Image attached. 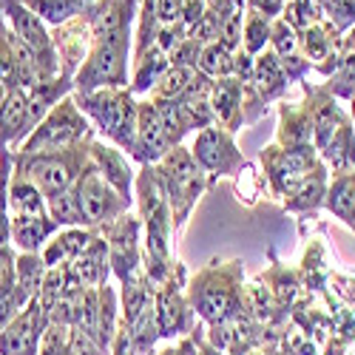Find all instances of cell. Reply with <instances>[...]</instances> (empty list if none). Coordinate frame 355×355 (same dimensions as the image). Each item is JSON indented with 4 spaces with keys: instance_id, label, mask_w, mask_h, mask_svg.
I'll return each instance as SVG.
<instances>
[{
    "instance_id": "obj_1",
    "label": "cell",
    "mask_w": 355,
    "mask_h": 355,
    "mask_svg": "<svg viewBox=\"0 0 355 355\" xmlns=\"http://www.w3.org/2000/svg\"><path fill=\"white\" fill-rule=\"evenodd\" d=\"M185 293L199 321L214 327L245 304V261L211 259L188 279Z\"/></svg>"
},
{
    "instance_id": "obj_2",
    "label": "cell",
    "mask_w": 355,
    "mask_h": 355,
    "mask_svg": "<svg viewBox=\"0 0 355 355\" xmlns=\"http://www.w3.org/2000/svg\"><path fill=\"white\" fill-rule=\"evenodd\" d=\"M74 100L80 111L92 120L100 139L116 145L128 157L134 154L139 100L131 94V88H100L92 94H74Z\"/></svg>"
},
{
    "instance_id": "obj_3",
    "label": "cell",
    "mask_w": 355,
    "mask_h": 355,
    "mask_svg": "<svg viewBox=\"0 0 355 355\" xmlns=\"http://www.w3.org/2000/svg\"><path fill=\"white\" fill-rule=\"evenodd\" d=\"M157 171H159V180H162V188H165V196L171 205L176 236H180L196 208V202L211 188V182H208V176H205V171L196 165L191 148H185V145H176L162 162H157Z\"/></svg>"
},
{
    "instance_id": "obj_4",
    "label": "cell",
    "mask_w": 355,
    "mask_h": 355,
    "mask_svg": "<svg viewBox=\"0 0 355 355\" xmlns=\"http://www.w3.org/2000/svg\"><path fill=\"white\" fill-rule=\"evenodd\" d=\"M94 139H85L74 148L54 151V154H37V157L12 154L15 157V173L28 182H35L46 199L57 196V193H63V191L77 185L83 171L88 168V162H92V142Z\"/></svg>"
},
{
    "instance_id": "obj_5",
    "label": "cell",
    "mask_w": 355,
    "mask_h": 355,
    "mask_svg": "<svg viewBox=\"0 0 355 355\" xmlns=\"http://www.w3.org/2000/svg\"><path fill=\"white\" fill-rule=\"evenodd\" d=\"M131 51L134 37H92V49L74 74V94H92L100 88H128Z\"/></svg>"
},
{
    "instance_id": "obj_6",
    "label": "cell",
    "mask_w": 355,
    "mask_h": 355,
    "mask_svg": "<svg viewBox=\"0 0 355 355\" xmlns=\"http://www.w3.org/2000/svg\"><path fill=\"white\" fill-rule=\"evenodd\" d=\"M97 131L92 125V120L80 111L74 94H69L66 100L57 103L46 120L28 134V139L12 154H26V157H37V154H54V151H66L74 148L85 139H94Z\"/></svg>"
},
{
    "instance_id": "obj_7",
    "label": "cell",
    "mask_w": 355,
    "mask_h": 355,
    "mask_svg": "<svg viewBox=\"0 0 355 355\" xmlns=\"http://www.w3.org/2000/svg\"><path fill=\"white\" fill-rule=\"evenodd\" d=\"M188 273L185 264L180 261L173 268V273L168 276V282H162L154 293V307H157V327H159V338L173 341V338H185L191 336L199 324V315L193 313L191 302H188Z\"/></svg>"
},
{
    "instance_id": "obj_8",
    "label": "cell",
    "mask_w": 355,
    "mask_h": 355,
    "mask_svg": "<svg viewBox=\"0 0 355 355\" xmlns=\"http://www.w3.org/2000/svg\"><path fill=\"white\" fill-rule=\"evenodd\" d=\"M0 15L6 17L12 32L35 51L37 57V69H40V83L46 80H54L60 77L63 69H60V54H57V46H54V37H51V28L35 15L28 12L20 0H0Z\"/></svg>"
},
{
    "instance_id": "obj_9",
    "label": "cell",
    "mask_w": 355,
    "mask_h": 355,
    "mask_svg": "<svg viewBox=\"0 0 355 355\" xmlns=\"http://www.w3.org/2000/svg\"><path fill=\"white\" fill-rule=\"evenodd\" d=\"M191 154H193L196 165L205 171L211 185L216 180H233L236 182L242 176V171L248 168V159L239 151L233 134L225 131L222 125L202 128L191 142Z\"/></svg>"
},
{
    "instance_id": "obj_10",
    "label": "cell",
    "mask_w": 355,
    "mask_h": 355,
    "mask_svg": "<svg viewBox=\"0 0 355 355\" xmlns=\"http://www.w3.org/2000/svg\"><path fill=\"white\" fill-rule=\"evenodd\" d=\"M293 83L287 80L279 57L268 49L261 51L253 60V71L245 80V97H242V108H245V125H256L268 108L279 100H284L287 88Z\"/></svg>"
},
{
    "instance_id": "obj_11",
    "label": "cell",
    "mask_w": 355,
    "mask_h": 355,
    "mask_svg": "<svg viewBox=\"0 0 355 355\" xmlns=\"http://www.w3.org/2000/svg\"><path fill=\"white\" fill-rule=\"evenodd\" d=\"M318 151L310 148H282L279 142L261 148L259 162L264 171V180H268V191L273 199H284L295 185H299L304 176L318 165Z\"/></svg>"
},
{
    "instance_id": "obj_12",
    "label": "cell",
    "mask_w": 355,
    "mask_h": 355,
    "mask_svg": "<svg viewBox=\"0 0 355 355\" xmlns=\"http://www.w3.org/2000/svg\"><path fill=\"white\" fill-rule=\"evenodd\" d=\"M74 193H77V202H80L83 227H92V230H100L103 225L120 219L123 214L131 211V205H134V202L123 199L103 180V173L97 171L94 162H88V168L83 171V176L74 185Z\"/></svg>"
},
{
    "instance_id": "obj_13",
    "label": "cell",
    "mask_w": 355,
    "mask_h": 355,
    "mask_svg": "<svg viewBox=\"0 0 355 355\" xmlns=\"http://www.w3.org/2000/svg\"><path fill=\"white\" fill-rule=\"evenodd\" d=\"M108 245V261L116 282H128L142 273V222L131 211L100 227Z\"/></svg>"
},
{
    "instance_id": "obj_14",
    "label": "cell",
    "mask_w": 355,
    "mask_h": 355,
    "mask_svg": "<svg viewBox=\"0 0 355 355\" xmlns=\"http://www.w3.org/2000/svg\"><path fill=\"white\" fill-rule=\"evenodd\" d=\"M46 327H49V313L35 295L28 307L0 330V355H40Z\"/></svg>"
},
{
    "instance_id": "obj_15",
    "label": "cell",
    "mask_w": 355,
    "mask_h": 355,
    "mask_svg": "<svg viewBox=\"0 0 355 355\" xmlns=\"http://www.w3.org/2000/svg\"><path fill=\"white\" fill-rule=\"evenodd\" d=\"M173 151V145L165 134V125L159 120V114L154 108L151 100H139V111H137V142H134V154L131 159L142 165H157L162 162L168 154Z\"/></svg>"
},
{
    "instance_id": "obj_16",
    "label": "cell",
    "mask_w": 355,
    "mask_h": 355,
    "mask_svg": "<svg viewBox=\"0 0 355 355\" xmlns=\"http://www.w3.org/2000/svg\"><path fill=\"white\" fill-rule=\"evenodd\" d=\"M92 162L97 165V171L103 173V180L120 193L123 199L134 202V182H137V173L128 162V154L120 151L116 145L105 142V139H94L92 142Z\"/></svg>"
},
{
    "instance_id": "obj_17",
    "label": "cell",
    "mask_w": 355,
    "mask_h": 355,
    "mask_svg": "<svg viewBox=\"0 0 355 355\" xmlns=\"http://www.w3.org/2000/svg\"><path fill=\"white\" fill-rule=\"evenodd\" d=\"M327 188H330V168L324 159H318V165L282 199V208L293 216H315L324 208Z\"/></svg>"
},
{
    "instance_id": "obj_18",
    "label": "cell",
    "mask_w": 355,
    "mask_h": 355,
    "mask_svg": "<svg viewBox=\"0 0 355 355\" xmlns=\"http://www.w3.org/2000/svg\"><path fill=\"white\" fill-rule=\"evenodd\" d=\"M32 131L35 125H32V114H28L26 92L12 88L9 97L0 103V151H12V148L17 151Z\"/></svg>"
},
{
    "instance_id": "obj_19",
    "label": "cell",
    "mask_w": 355,
    "mask_h": 355,
    "mask_svg": "<svg viewBox=\"0 0 355 355\" xmlns=\"http://www.w3.org/2000/svg\"><path fill=\"white\" fill-rule=\"evenodd\" d=\"M242 97H245V83L236 77H222L214 80L211 88V108L216 116V125H222L225 131L236 134L245 128V108H242Z\"/></svg>"
},
{
    "instance_id": "obj_20",
    "label": "cell",
    "mask_w": 355,
    "mask_h": 355,
    "mask_svg": "<svg viewBox=\"0 0 355 355\" xmlns=\"http://www.w3.org/2000/svg\"><path fill=\"white\" fill-rule=\"evenodd\" d=\"M57 230H60V225L49 214L43 216L15 214L12 216V248L17 253H43V248L49 245V239Z\"/></svg>"
},
{
    "instance_id": "obj_21",
    "label": "cell",
    "mask_w": 355,
    "mask_h": 355,
    "mask_svg": "<svg viewBox=\"0 0 355 355\" xmlns=\"http://www.w3.org/2000/svg\"><path fill=\"white\" fill-rule=\"evenodd\" d=\"M100 230H92V227H60L57 230L49 245L43 248V261L46 268H60V264H71L77 261V256L92 245V239Z\"/></svg>"
},
{
    "instance_id": "obj_22",
    "label": "cell",
    "mask_w": 355,
    "mask_h": 355,
    "mask_svg": "<svg viewBox=\"0 0 355 355\" xmlns=\"http://www.w3.org/2000/svg\"><path fill=\"white\" fill-rule=\"evenodd\" d=\"M324 211L333 214L341 225H347L355 233V168L330 173V188L324 199Z\"/></svg>"
},
{
    "instance_id": "obj_23",
    "label": "cell",
    "mask_w": 355,
    "mask_h": 355,
    "mask_svg": "<svg viewBox=\"0 0 355 355\" xmlns=\"http://www.w3.org/2000/svg\"><path fill=\"white\" fill-rule=\"evenodd\" d=\"M276 142L282 148H310L313 145V120L302 105H290V103H279V131H276Z\"/></svg>"
},
{
    "instance_id": "obj_24",
    "label": "cell",
    "mask_w": 355,
    "mask_h": 355,
    "mask_svg": "<svg viewBox=\"0 0 355 355\" xmlns=\"http://www.w3.org/2000/svg\"><path fill=\"white\" fill-rule=\"evenodd\" d=\"M168 69H171V57L157 46L148 49L139 57H134L131 60V83H128L131 94L134 97H148Z\"/></svg>"
},
{
    "instance_id": "obj_25",
    "label": "cell",
    "mask_w": 355,
    "mask_h": 355,
    "mask_svg": "<svg viewBox=\"0 0 355 355\" xmlns=\"http://www.w3.org/2000/svg\"><path fill=\"white\" fill-rule=\"evenodd\" d=\"M71 264H74V270H77V276H80V282L85 287H103V284H108L114 273H111L108 245L103 239V233H97L92 239V245H88L77 256V261H71Z\"/></svg>"
},
{
    "instance_id": "obj_26",
    "label": "cell",
    "mask_w": 355,
    "mask_h": 355,
    "mask_svg": "<svg viewBox=\"0 0 355 355\" xmlns=\"http://www.w3.org/2000/svg\"><path fill=\"white\" fill-rule=\"evenodd\" d=\"M20 3L28 12H35L49 28L66 26L69 20L85 15L88 6H92V3H85V0H20Z\"/></svg>"
},
{
    "instance_id": "obj_27",
    "label": "cell",
    "mask_w": 355,
    "mask_h": 355,
    "mask_svg": "<svg viewBox=\"0 0 355 355\" xmlns=\"http://www.w3.org/2000/svg\"><path fill=\"white\" fill-rule=\"evenodd\" d=\"M83 287H85V284L80 282L74 264H60V268H49V270H46L37 299L43 302V307H51L57 299H63V295H71V293H77V290H83Z\"/></svg>"
},
{
    "instance_id": "obj_28",
    "label": "cell",
    "mask_w": 355,
    "mask_h": 355,
    "mask_svg": "<svg viewBox=\"0 0 355 355\" xmlns=\"http://www.w3.org/2000/svg\"><path fill=\"white\" fill-rule=\"evenodd\" d=\"M9 202H12V216L15 214H26V216H43L49 214V205H46V196L43 191L35 185L23 180V176H17L12 171V185H9Z\"/></svg>"
},
{
    "instance_id": "obj_29",
    "label": "cell",
    "mask_w": 355,
    "mask_h": 355,
    "mask_svg": "<svg viewBox=\"0 0 355 355\" xmlns=\"http://www.w3.org/2000/svg\"><path fill=\"white\" fill-rule=\"evenodd\" d=\"M270 32H273V20L264 17L253 9H245V26H242V51L250 57H259L261 51L270 49Z\"/></svg>"
},
{
    "instance_id": "obj_30",
    "label": "cell",
    "mask_w": 355,
    "mask_h": 355,
    "mask_svg": "<svg viewBox=\"0 0 355 355\" xmlns=\"http://www.w3.org/2000/svg\"><path fill=\"white\" fill-rule=\"evenodd\" d=\"M12 171H15L12 151H0V248H12V202H9Z\"/></svg>"
},
{
    "instance_id": "obj_31",
    "label": "cell",
    "mask_w": 355,
    "mask_h": 355,
    "mask_svg": "<svg viewBox=\"0 0 355 355\" xmlns=\"http://www.w3.org/2000/svg\"><path fill=\"white\" fill-rule=\"evenodd\" d=\"M32 299H35V293L28 287H23L17 282V276H12L9 282L0 284V330H3L15 315H20Z\"/></svg>"
},
{
    "instance_id": "obj_32",
    "label": "cell",
    "mask_w": 355,
    "mask_h": 355,
    "mask_svg": "<svg viewBox=\"0 0 355 355\" xmlns=\"http://www.w3.org/2000/svg\"><path fill=\"white\" fill-rule=\"evenodd\" d=\"M196 71H202L211 80H222V77H233V51H227L219 40L208 43L199 54V66Z\"/></svg>"
},
{
    "instance_id": "obj_33",
    "label": "cell",
    "mask_w": 355,
    "mask_h": 355,
    "mask_svg": "<svg viewBox=\"0 0 355 355\" xmlns=\"http://www.w3.org/2000/svg\"><path fill=\"white\" fill-rule=\"evenodd\" d=\"M46 205H49V216L60 227H83V214H80V202H77L74 188L57 193V196H49Z\"/></svg>"
},
{
    "instance_id": "obj_34",
    "label": "cell",
    "mask_w": 355,
    "mask_h": 355,
    "mask_svg": "<svg viewBox=\"0 0 355 355\" xmlns=\"http://www.w3.org/2000/svg\"><path fill=\"white\" fill-rule=\"evenodd\" d=\"M282 20H287L295 32L302 35L304 28L327 20V17H324V6L321 3H313V0H287V6L282 12Z\"/></svg>"
},
{
    "instance_id": "obj_35",
    "label": "cell",
    "mask_w": 355,
    "mask_h": 355,
    "mask_svg": "<svg viewBox=\"0 0 355 355\" xmlns=\"http://www.w3.org/2000/svg\"><path fill=\"white\" fill-rule=\"evenodd\" d=\"M193 71H196V69L171 66V69L159 77V83L154 85V92L148 94V97H151V100H176V97H180V94L185 92V88H188V83H191Z\"/></svg>"
},
{
    "instance_id": "obj_36",
    "label": "cell",
    "mask_w": 355,
    "mask_h": 355,
    "mask_svg": "<svg viewBox=\"0 0 355 355\" xmlns=\"http://www.w3.org/2000/svg\"><path fill=\"white\" fill-rule=\"evenodd\" d=\"M46 261L40 253H17V261H15V276L23 287H28L35 295L40 293V284H43V276H46Z\"/></svg>"
},
{
    "instance_id": "obj_37",
    "label": "cell",
    "mask_w": 355,
    "mask_h": 355,
    "mask_svg": "<svg viewBox=\"0 0 355 355\" xmlns=\"http://www.w3.org/2000/svg\"><path fill=\"white\" fill-rule=\"evenodd\" d=\"M270 51L279 57V60H284V57H293L299 54V32L287 23V20H273V32H270Z\"/></svg>"
},
{
    "instance_id": "obj_38",
    "label": "cell",
    "mask_w": 355,
    "mask_h": 355,
    "mask_svg": "<svg viewBox=\"0 0 355 355\" xmlns=\"http://www.w3.org/2000/svg\"><path fill=\"white\" fill-rule=\"evenodd\" d=\"M324 17H327L338 32H349L355 26V0H324Z\"/></svg>"
},
{
    "instance_id": "obj_39",
    "label": "cell",
    "mask_w": 355,
    "mask_h": 355,
    "mask_svg": "<svg viewBox=\"0 0 355 355\" xmlns=\"http://www.w3.org/2000/svg\"><path fill=\"white\" fill-rule=\"evenodd\" d=\"M242 26H245V9H236V12L222 23L219 43H222L227 51H239V49H242Z\"/></svg>"
},
{
    "instance_id": "obj_40",
    "label": "cell",
    "mask_w": 355,
    "mask_h": 355,
    "mask_svg": "<svg viewBox=\"0 0 355 355\" xmlns=\"http://www.w3.org/2000/svg\"><path fill=\"white\" fill-rule=\"evenodd\" d=\"M205 43L193 40V37H185L180 43V49H176L171 54V66H185V69H196L199 66V54H202Z\"/></svg>"
},
{
    "instance_id": "obj_41",
    "label": "cell",
    "mask_w": 355,
    "mask_h": 355,
    "mask_svg": "<svg viewBox=\"0 0 355 355\" xmlns=\"http://www.w3.org/2000/svg\"><path fill=\"white\" fill-rule=\"evenodd\" d=\"M71 355H108L92 336L71 327Z\"/></svg>"
},
{
    "instance_id": "obj_42",
    "label": "cell",
    "mask_w": 355,
    "mask_h": 355,
    "mask_svg": "<svg viewBox=\"0 0 355 355\" xmlns=\"http://www.w3.org/2000/svg\"><path fill=\"white\" fill-rule=\"evenodd\" d=\"M154 3H157L159 26H171V23H182V12H185V0H154Z\"/></svg>"
},
{
    "instance_id": "obj_43",
    "label": "cell",
    "mask_w": 355,
    "mask_h": 355,
    "mask_svg": "<svg viewBox=\"0 0 355 355\" xmlns=\"http://www.w3.org/2000/svg\"><path fill=\"white\" fill-rule=\"evenodd\" d=\"M202 338H205V330L196 327L191 336H185V338H180L176 344L165 347V355H199V344H202Z\"/></svg>"
},
{
    "instance_id": "obj_44",
    "label": "cell",
    "mask_w": 355,
    "mask_h": 355,
    "mask_svg": "<svg viewBox=\"0 0 355 355\" xmlns=\"http://www.w3.org/2000/svg\"><path fill=\"white\" fill-rule=\"evenodd\" d=\"M108 355H137V347H134V338H131V330L120 321V330H116L114 341H111V349Z\"/></svg>"
},
{
    "instance_id": "obj_45",
    "label": "cell",
    "mask_w": 355,
    "mask_h": 355,
    "mask_svg": "<svg viewBox=\"0 0 355 355\" xmlns=\"http://www.w3.org/2000/svg\"><path fill=\"white\" fill-rule=\"evenodd\" d=\"M284 6H287V0H248L245 3V9H253V12L270 17V20H279Z\"/></svg>"
},
{
    "instance_id": "obj_46",
    "label": "cell",
    "mask_w": 355,
    "mask_h": 355,
    "mask_svg": "<svg viewBox=\"0 0 355 355\" xmlns=\"http://www.w3.org/2000/svg\"><path fill=\"white\" fill-rule=\"evenodd\" d=\"M15 261H17L15 248H0V284L15 276Z\"/></svg>"
},
{
    "instance_id": "obj_47",
    "label": "cell",
    "mask_w": 355,
    "mask_h": 355,
    "mask_svg": "<svg viewBox=\"0 0 355 355\" xmlns=\"http://www.w3.org/2000/svg\"><path fill=\"white\" fill-rule=\"evenodd\" d=\"M199 355H225V352H219L208 338H202V344H199Z\"/></svg>"
},
{
    "instance_id": "obj_48",
    "label": "cell",
    "mask_w": 355,
    "mask_h": 355,
    "mask_svg": "<svg viewBox=\"0 0 355 355\" xmlns=\"http://www.w3.org/2000/svg\"><path fill=\"white\" fill-rule=\"evenodd\" d=\"M6 97H9V85H6L3 80H0V103H3Z\"/></svg>"
},
{
    "instance_id": "obj_49",
    "label": "cell",
    "mask_w": 355,
    "mask_h": 355,
    "mask_svg": "<svg viewBox=\"0 0 355 355\" xmlns=\"http://www.w3.org/2000/svg\"><path fill=\"white\" fill-rule=\"evenodd\" d=\"M233 3H236V6H245V3H248V0H233Z\"/></svg>"
},
{
    "instance_id": "obj_50",
    "label": "cell",
    "mask_w": 355,
    "mask_h": 355,
    "mask_svg": "<svg viewBox=\"0 0 355 355\" xmlns=\"http://www.w3.org/2000/svg\"><path fill=\"white\" fill-rule=\"evenodd\" d=\"M313 3H321V6H324V0H313Z\"/></svg>"
},
{
    "instance_id": "obj_51",
    "label": "cell",
    "mask_w": 355,
    "mask_h": 355,
    "mask_svg": "<svg viewBox=\"0 0 355 355\" xmlns=\"http://www.w3.org/2000/svg\"><path fill=\"white\" fill-rule=\"evenodd\" d=\"M154 355H165V349H159V352H154Z\"/></svg>"
},
{
    "instance_id": "obj_52",
    "label": "cell",
    "mask_w": 355,
    "mask_h": 355,
    "mask_svg": "<svg viewBox=\"0 0 355 355\" xmlns=\"http://www.w3.org/2000/svg\"><path fill=\"white\" fill-rule=\"evenodd\" d=\"M85 3H97V0H85Z\"/></svg>"
}]
</instances>
